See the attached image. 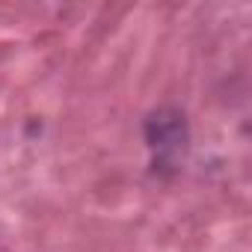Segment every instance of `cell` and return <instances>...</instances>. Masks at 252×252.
Here are the masks:
<instances>
[{
  "label": "cell",
  "mask_w": 252,
  "mask_h": 252,
  "mask_svg": "<svg viewBox=\"0 0 252 252\" xmlns=\"http://www.w3.org/2000/svg\"><path fill=\"white\" fill-rule=\"evenodd\" d=\"M149 140L155 149L166 152V149H178V143L184 140V125L178 122V116L172 113H158L149 122Z\"/></svg>",
  "instance_id": "6da1fadb"
}]
</instances>
